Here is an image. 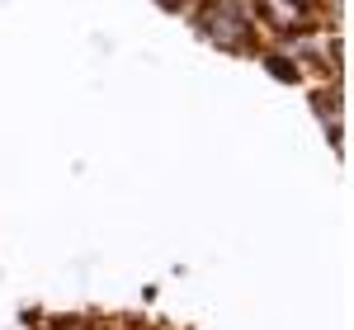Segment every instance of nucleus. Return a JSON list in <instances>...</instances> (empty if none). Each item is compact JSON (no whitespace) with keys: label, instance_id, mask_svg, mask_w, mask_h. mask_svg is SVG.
<instances>
[{"label":"nucleus","instance_id":"1","mask_svg":"<svg viewBox=\"0 0 354 330\" xmlns=\"http://www.w3.org/2000/svg\"><path fill=\"white\" fill-rule=\"evenodd\" d=\"M255 61H260V66L270 71L274 81H283V85H302V81H307V76H302V66H298V61H293V57L283 52V48H274V43H265V48L255 52Z\"/></svg>","mask_w":354,"mask_h":330},{"label":"nucleus","instance_id":"2","mask_svg":"<svg viewBox=\"0 0 354 330\" xmlns=\"http://www.w3.org/2000/svg\"><path fill=\"white\" fill-rule=\"evenodd\" d=\"M322 133H326L330 151H335V156H345V123H340V118H330V123H322Z\"/></svg>","mask_w":354,"mask_h":330}]
</instances>
